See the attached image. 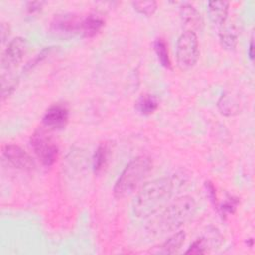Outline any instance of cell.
<instances>
[{"label": "cell", "instance_id": "1", "mask_svg": "<svg viewBox=\"0 0 255 255\" xmlns=\"http://www.w3.org/2000/svg\"><path fill=\"white\" fill-rule=\"evenodd\" d=\"M196 209L197 204L192 196L183 195L177 197L161 212L150 218L145 229L153 236L176 231L192 219Z\"/></svg>", "mask_w": 255, "mask_h": 255}, {"label": "cell", "instance_id": "2", "mask_svg": "<svg viewBox=\"0 0 255 255\" xmlns=\"http://www.w3.org/2000/svg\"><path fill=\"white\" fill-rule=\"evenodd\" d=\"M175 185L174 177L156 178L145 183L132 201V215L137 219L154 215L169 200Z\"/></svg>", "mask_w": 255, "mask_h": 255}, {"label": "cell", "instance_id": "3", "mask_svg": "<svg viewBox=\"0 0 255 255\" xmlns=\"http://www.w3.org/2000/svg\"><path fill=\"white\" fill-rule=\"evenodd\" d=\"M152 168V161L146 155L132 158L121 172L114 186V196L124 198L129 195Z\"/></svg>", "mask_w": 255, "mask_h": 255}, {"label": "cell", "instance_id": "4", "mask_svg": "<svg viewBox=\"0 0 255 255\" xmlns=\"http://www.w3.org/2000/svg\"><path fill=\"white\" fill-rule=\"evenodd\" d=\"M199 57V46L195 32H183L176 43V62L180 70L191 69Z\"/></svg>", "mask_w": 255, "mask_h": 255}, {"label": "cell", "instance_id": "5", "mask_svg": "<svg viewBox=\"0 0 255 255\" xmlns=\"http://www.w3.org/2000/svg\"><path fill=\"white\" fill-rule=\"evenodd\" d=\"M31 146L45 166L53 165L58 158V146L44 129H37L30 138Z\"/></svg>", "mask_w": 255, "mask_h": 255}, {"label": "cell", "instance_id": "6", "mask_svg": "<svg viewBox=\"0 0 255 255\" xmlns=\"http://www.w3.org/2000/svg\"><path fill=\"white\" fill-rule=\"evenodd\" d=\"M2 154L8 163L14 168L24 171H32L36 167V163L32 156L18 145H5L3 147Z\"/></svg>", "mask_w": 255, "mask_h": 255}, {"label": "cell", "instance_id": "7", "mask_svg": "<svg viewBox=\"0 0 255 255\" xmlns=\"http://www.w3.org/2000/svg\"><path fill=\"white\" fill-rule=\"evenodd\" d=\"M83 18L74 14L58 15L51 23L50 30L57 36L70 37L80 34L82 30Z\"/></svg>", "mask_w": 255, "mask_h": 255}, {"label": "cell", "instance_id": "8", "mask_svg": "<svg viewBox=\"0 0 255 255\" xmlns=\"http://www.w3.org/2000/svg\"><path fill=\"white\" fill-rule=\"evenodd\" d=\"M27 51V40L22 37L13 39L1 58V66L3 70H11L18 66Z\"/></svg>", "mask_w": 255, "mask_h": 255}, {"label": "cell", "instance_id": "9", "mask_svg": "<svg viewBox=\"0 0 255 255\" xmlns=\"http://www.w3.org/2000/svg\"><path fill=\"white\" fill-rule=\"evenodd\" d=\"M69 121V110L66 106L56 104L51 106L43 116L42 123L51 129H61Z\"/></svg>", "mask_w": 255, "mask_h": 255}, {"label": "cell", "instance_id": "10", "mask_svg": "<svg viewBox=\"0 0 255 255\" xmlns=\"http://www.w3.org/2000/svg\"><path fill=\"white\" fill-rule=\"evenodd\" d=\"M179 14L182 23L184 24L185 27L188 28L187 31L194 32L195 30L201 29L203 25L202 17L194 7H192L189 4H184L181 6Z\"/></svg>", "mask_w": 255, "mask_h": 255}, {"label": "cell", "instance_id": "11", "mask_svg": "<svg viewBox=\"0 0 255 255\" xmlns=\"http://www.w3.org/2000/svg\"><path fill=\"white\" fill-rule=\"evenodd\" d=\"M229 9V3L225 1H210L207 4V13L210 21L217 25L222 26L225 24Z\"/></svg>", "mask_w": 255, "mask_h": 255}, {"label": "cell", "instance_id": "12", "mask_svg": "<svg viewBox=\"0 0 255 255\" xmlns=\"http://www.w3.org/2000/svg\"><path fill=\"white\" fill-rule=\"evenodd\" d=\"M238 30L235 25H222L219 32V41L225 50L233 51L235 50L238 43Z\"/></svg>", "mask_w": 255, "mask_h": 255}, {"label": "cell", "instance_id": "13", "mask_svg": "<svg viewBox=\"0 0 255 255\" xmlns=\"http://www.w3.org/2000/svg\"><path fill=\"white\" fill-rule=\"evenodd\" d=\"M104 25L105 21L101 16L91 14L86 18H83L81 34L84 37L92 38L96 34H98V32L104 27Z\"/></svg>", "mask_w": 255, "mask_h": 255}, {"label": "cell", "instance_id": "14", "mask_svg": "<svg viewBox=\"0 0 255 255\" xmlns=\"http://www.w3.org/2000/svg\"><path fill=\"white\" fill-rule=\"evenodd\" d=\"M111 154V145L109 142L101 143L96 149L93 157V167L96 174H99L107 166Z\"/></svg>", "mask_w": 255, "mask_h": 255}, {"label": "cell", "instance_id": "15", "mask_svg": "<svg viewBox=\"0 0 255 255\" xmlns=\"http://www.w3.org/2000/svg\"><path fill=\"white\" fill-rule=\"evenodd\" d=\"M185 240L184 231H177L172 234L167 240H165L160 246H158V250L156 253L160 254H174L176 253L182 246Z\"/></svg>", "mask_w": 255, "mask_h": 255}, {"label": "cell", "instance_id": "16", "mask_svg": "<svg viewBox=\"0 0 255 255\" xmlns=\"http://www.w3.org/2000/svg\"><path fill=\"white\" fill-rule=\"evenodd\" d=\"M134 107L139 114L143 116H148L154 113L158 108V100L153 95H142L137 99Z\"/></svg>", "mask_w": 255, "mask_h": 255}, {"label": "cell", "instance_id": "17", "mask_svg": "<svg viewBox=\"0 0 255 255\" xmlns=\"http://www.w3.org/2000/svg\"><path fill=\"white\" fill-rule=\"evenodd\" d=\"M217 241V236L215 232L212 233L211 237L210 236H203L201 238L196 239L193 241V243L188 247L186 250V254H204L207 252V248L209 244H216Z\"/></svg>", "mask_w": 255, "mask_h": 255}, {"label": "cell", "instance_id": "18", "mask_svg": "<svg viewBox=\"0 0 255 255\" xmlns=\"http://www.w3.org/2000/svg\"><path fill=\"white\" fill-rule=\"evenodd\" d=\"M153 48H154L155 54H156L160 64L164 68L170 69L171 68V63H170V59H169V54H168L166 43L162 39H157L153 43Z\"/></svg>", "mask_w": 255, "mask_h": 255}, {"label": "cell", "instance_id": "19", "mask_svg": "<svg viewBox=\"0 0 255 255\" xmlns=\"http://www.w3.org/2000/svg\"><path fill=\"white\" fill-rule=\"evenodd\" d=\"M133 9L144 16H151L157 9V3L155 1H134L131 3Z\"/></svg>", "mask_w": 255, "mask_h": 255}, {"label": "cell", "instance_id": "20", "mask_svg": "<svg viewBox=\"0 0 255 255\" xmlns=\"http://www.w3.org/2000/svg\"><path fill=\"white\" fill-rule=\"evenodd\" d=\"M18 79L16 77L10 76V75H5L4 73L2 74V99L4 100L5 98H8L15 88L17 87Z\"/></svg>", "mask_w": 255, "mask_h": 255}, {"label": "cell", "instance_id": "21", "mask_svg": "<svg viewBox=\"0 0 255 255\" xmlns=\"http://www.w3.org/2000/svg\"><path fill=\"white\" fill-rule=\"evenodd\" d=\"M218 107L224 115H233L238 111V104L234 100H231L229 96H222L218 102Z\"/></svg>", "mask_w": 255, "mask_h": 255}, {"label": "cell", "instance_id": "22", "mask_svg": "<svg viewBox=\"0 0 255 255\" xmlns=\"http://www.w3.org/2000/svg\"><path fill=\"white\" fill-rule=\"evenodd\" d=\"M238 204V200L237 198L234 197H230L227 200H225V202L223 203V205L221 206V211L222 214H229V213H233L236 209V206Z\"/></svg>", "mask_w": 255, "mask_h": 255}, {"label": "cell", "instance_id": "23", "mask_svg": "<svg viewBox=\"0 0 255 255\" xmlns=\"http://www.w3.org/2000/svg\"><path fill=\"white\" fill-rule=\"evenodd\" d=\"M43 4H44V2H29L27 4V10L30 14L37 13L41 10Z\"/></svg>", "mask_w": 255, "mask_h": 255}, {"label": "cell", "instance_id": "24", "mask_svg": "<svg viewBox=\"0 0 255 255\" xmlns=\"http://www.w3.org/2000/svg\"><path fill=\"white\" fill-rule=\"evenodd\" d=\"M9 35H10L9 27L3 23V24L1 25V40H2L3 43L8 39Z\"/></svg>", "mask_w": 255, "mask_h": 255}, {"label": "cell", "instance_id": "25", "mask_svg": "<svg viewBox=\"0 0 255 255\" xmlns=\"http://www.w3.org/2000/svg\"><path fill=\"white\" fill-rule=\"evenodd\" d=\"M206 187H207V190H208L207 192L209 193V196H210L211 200L213 202H215L216 201V196H215V190H214L213 185L210 182H206Z\"/></svg>", "mask_w": 255, "mask_h": 255}, {"label": "cell", "instance_id": "26", "mask_svg": "<svg viewBox=\"0 0 255 255\" xmlns=\"http://www.w3.org/2000/svg\"><path fill=\"white\" fill-rule=\"evenodd\" d=\"M253 50H254V45H253V40H251L250 44H249V49H248V55H249V58L251 60H253V58H254Z\"/></svg>", "mask_w": 255, "mask_h": 255}]
</instances>
